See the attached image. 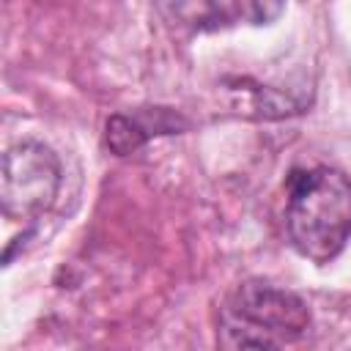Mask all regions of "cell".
Masks as SVG:
<instances>
[{"label":"cell","instance_id":"cell-5","mask_svg":"<svg viewBox=\"0 0 351 351\" xmlns=\"http://www.w3.org/2000/svg\"><path fill=\"white\" fill-rule=\"evenodd\" d=\"M189 123L170 107H143L137 112H115L107 118L104 143L115 156H129L140 151L151 137L159 134H178Z\"/></svg>","mask_w":351,"mask_h":351},{"label":"cell","instance_id":"cell-2","mask_svg":"<svg viewBox=\"0 0 351 351\" xmlns=\"http://www.w3.org/2000/svg\"><path fill=\"white\" fill-rule=\"evenodd\" d=\"M310 326V310L293 291L247 280L233 288L217 315V351H282Z\"/></svg>","mask_w":351,"mask_h":351},{"label":"cell","instance_id":"cell-1","mask_svg":"<svg viewBox=\"0 0 351 351\" xmlns=\"http://www.w3.org/2000/svg\"><path fill=\"white\" fill-rule=\"evenodd\" d=\"M285 203L288 239L313 263H329L351 236V178L335 167L291 170Z\"/></svg>","mask_w":351,"mask_h":351},{"label":"cell","instance_id":"cell-4","mask_svg":"<svg viewBox=\"0 0 351 351\" xmlns=\"http://www.w3.org/2000/svg\"><path fill=\"white\" fill-rule=\"evenodd\" d=\"M173 22H181L192 30H219L239 22L263 25L282 14V3H258V0H197V3H162L156 5Z\"/></svg>","mask_w":351,"mask_h":351},{"label":"cell","instance_id":"cell-3","mask_svg":"<svg viewBox=\"0 0 351 351\" xmlns=\"http://www.w3.org/2000/svg\"><path fill=\"white\" fill-rule=\"evenodd\" d=\"M60 162L41 143H16L3 154L0 206L8 219H38L58 195Z\"/></svg>","mask_w":351,"mask_h":351}]
</instances>
